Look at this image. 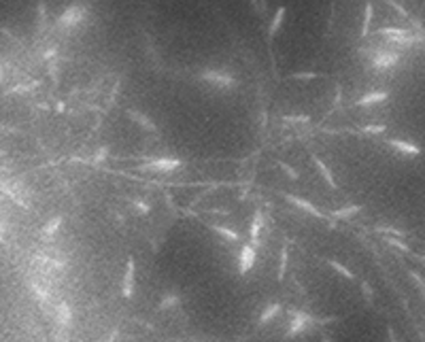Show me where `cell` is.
I'll return each instance as SVG.
<instances>
[{
    "instance_id": "35",
    "label": "cell",
    "mask_w": 425,
    "mask_h": 342,
    "mask_svg": "<svg viewBox=\"0 0 425 342\" xmlns=\"http://www.w3.org/2000/svg\"><path fill=\"white\" fill-rule=\"evenodd\" d=\"M389 342H398V338H396V332L389 327Z\"/></svg>"
},
{
    "instance_id": "9",
    "label": "cell",
    "mask_w": 425,
    "mask_h": 342,
    "mask_svg": "<svg viewBox=\"0 0 425 342\" xmlns=\"http://www.w3.org/2000/svg\"><path fill=\"white\" fill-rule=\"evenodd\" d=\"M285 200H287L289 204H293V206H298V209H302L304 212H308V215H315V217H321V219L325 217L323 212L317 209V206L311 204V202H308V200H304V198H298V196H293V193H285Z\"/></svg>"
},
{
    "instance_id": "23",
    "label": "cell",
    "mask_w": 425,
    "mask_h": 342,
    "mask_svg": "<svg viewBox=\"0 0 425 342\" xmlns=\"http://www.w3.org/2000/svg\"><path fill=\"white\" fill-rule=\"evenodd\" d=\"M385 242H387L389 247H394V249H400V251H404V253H408V255L413 253V251H410V247H408V244H406V242H402L400 238H396V236H387V238H385Z\"/></svg>"
},
{
    "instance_id": "31",
    "label": "cell",
    "mask_w": 425,
    "mask_h": 342,
    "mask_svg": "<svg viewBox=\"0 0 425 342\" xmlns=\"http://www.w3.org/2000/svg\"><path fill=\"white\" fill-rule=\"evenodd\" d=\"M387 2H389V6H394V11H396V13H400V15H402L404 19H410V15H408L406 11H404V6H402V4H398L396 0H387ZM410 22H413V19H410Z\"/></svg>"
},
{
    "instance_id": "7",
    "label": "cell",
    "mask_w": 425,
    "mask_h": 342,
    "mask_svg": "<svg viewBox=\"0 0 425 342\" xmlns=\"http://www.w3.org/2000/svg\"><path fill=\"white\" fill-rule=\"evenodd\" d=\"M255 263V247L253 244H242L240 249V257H238V272L240 274H247Z\"/></svg>"
},
{
    "instance_id": "26",
    "label": "cell",
    "mask_w": 425,
    "mask_h": 342,
    "mask_svg": "<svg viewBox=\"0 0 425 342\" xmlns=\"http://www.w3.org/2000/svg\"><path fill=\"white\" fill-rule=\"evenodd\" d=\"M285 124H308L311 117L308 115H287V117H283Z\"/></svg>"
},
{
    "instance_id": "17",
    "label": "cell",
    "mask_w": 425,
    "mask_h": 342,
    "mask_svg": "<svg viewBox=\"0 0 425 342\" xmlns=\"http://www.w3.org/2000/svg\"><path fill=\"white\" fill-rule=\"evenodd\" d=\"M57 321H60V325H64V327H68L70 321H73V313H70V306L66 302H60V304H57Z\"/></svg>"
},
{
    "instance_id": "20",
    "label": "cell",
    "mask_w": 425,
    "mask_h": 342,
    "mask_svg": "<svg viewBox=\"0 0 425 342\" xmlns=\"http://www.w3.org/2000/svg\"><path fill=\"white\" fill-rule=\"evenodd\" d=\"M287 262H289V247L285 244V247L281 249V262H279V272H276V279L283 281L285 279V272H287Z\"/></svg>"
},
{
    "instance_id": "18",
    "label": "cell",
    "mask_w": 425,
    "mask_h": 342,
    "mask_svg": "<svg viewBox=\"0 0 425 342\" xmlns=\"http://www.w3.org/2000/svg\"><path fill=\"white\" fill-rule=\"evenodd\" d=\"M179 304H181V295H179V293H168V295H164V298L159 300L158 308H159V311H168V308H175Z\"/></svg>"
},
{
    "instance_id": "12",
    "label": "cell",
    "mask_w": 425,
    "mask_h": 342,
    "mask_svg": "<svg viewBox=\"0 0 425 342\" xmlns=\"http://www.w3.org/2000/svg\"><path fill=\"white\" fill-rule=\"evenodd\" d=\"M387 92H370V94H366V96H362L357 102H355V106H372V105H378V102H385L387 100Z\"/></svg>"
},
{
    "instance_id": "13",
    "label": "cell",
    "mask_w": 425,
    "mask_h": 342,
    "mask_svg": "<svg viewBox=\"0 0 425 342\" xmlns=\"http://www.w3.org/2000/svg\"><path fill=\"white\" fill-rule=\"evenodd\" d=\"M209 228H211L212 232H217L219 236H223L225 240H230V242H238V240H240V234H238V232H234L232 228H228V225H221V223H211Z\"/></svg>"
},
{
    "instance_id": "19",
    "label": "cell",
    "mask_w": 425,
    "mask_h": 342,
    "mask_svg": "<svg viewBox=\"0 0 425 342\" xmlns=\"http://www.w3.org/2000/svg\"><path fill=\"white\" fill-rule=\"evenodd\" d=\"M359 210H362L359 204H351V206H343V209H338V210H332V215L338 217V219H349L353 215H357Z\"/></svg>"
},
{
    "instance_id": "29",
    "label": "cell",
    "mask_w": 425,
    "mask_h": 342,
    "mask_svg": "<svg viewBox=\"0 0 425 342\" xmlns=\"http://www.w3.org/2000/svg\"><path fill=\"white\" fill-rule=\"evenodd\" d=\"M362 132L366 134H383L385 132V126L383 124H372V126H364Z\"/></svg>"
},
{
    "instance_id": "34",
    "label": "cell",
    "mask_w": 425,
    "mask_h": 342,
    "mask_svg": "<svg viewBox=\"0 0 425 342\" xmlns=\"http://www.w3.org/2000/svg\"><path fill=\"white\" fill-rule=\"evenodd\" d=\"M134 206H136V209H140V212H149V204H145V202H140V200H134Z\"/></svg>"
},
{
    "instance_id": "1",
    "label": "cell",
    "mask_w": 425,
    "mask_h": 342,
    "mask_svg": "<svg viewBox=\"0 0 425 342\" xmlns=\"http://www.w3.org/2000/svg\"><path fill=\"white\" fill-rule=\"evenodd\" d=\"M89 17V4L85 0H75V2H70L66 9L60 13V17H57V28L60 30H75L79 28V26L85 24V19Z\"/></svg>"
},
{
    "instance_id": "6",
    "label": "cell",
    "mask_w": 425,
    "mask_h": 342,
    "mask_svg": "<svg viewBox=\"0 0 425 342\" xmlns=\"http://www.w3.org/2000/svg\"><path fill=\"white\" fill-rule=\"evenodd\" d=\"M134 276H136V263H134V257H128L124 281H121V295H124V298H132V293H134Z\"/></svg>"
},
{
    "instance_id": "30",
    "label": "cell",
    "mask_w": 425,
    "mask_h": 342,
    "mask_svg": "<svg viewBox=\"0 0 425 342\" xmlns=\"http://www.w3.org/2000/svg\"><path fill=\"white\" fill-rule=\"evenodd\" d=\"M276 166H279V168H281L283 172H285V174H287V177L292 179V181H295V179H298V172H295V170L292 168V166H287L285 162H276Z\"/></svg>"
},
{
    "instance_id": "32",
    "label": "cell",
    "mask_w": 425,
    "mask_h": 342,
    "mask_svg": "<svg viewBox=\"0 0 425 342\" xmlns=\"http://www.w3.org/2000/svg\"><path fill=\"white\" fill-rule=\"evenodd\" d=\"M362 291H364L366 298H368V302L374 300V293H372V287H370V283H368V281H364V283H362Z\"/></svg>"
},
{
    "instance_id": "15",
    "label": "cell",
    "mask_w": 425,
    "mask_h": 342,
    "mask_svg": "<svg viewBox=\"0 0 425 342\" xmlns=\"http://www.w3.org/2000/svg\"><path fill=\"white\" fill-rule=\"evenodd\" d=\"M279 313H281V304L279 302H274V304H270L268 308H264V313L260 315V321L257 323L260 325H266V323H270L274 317H279Z\"/></svg>"
},
{
    "instance_id": "11",
    "label": "cell",
    "mask_w": 425,
    "mask_h": 342,
    "mask_svg": "<svg viewBox=\"0 0 425 342\" xmlns=\"http://www.w3.org/2000/svg\"><path fill=\"white\" fill-rule=\"evenodd\" d=\"M262 228H264V215H262V210H255L253 221L249 225V238H251V244H253V247H257V242H260Z\"/></svg>"
},
{
    "instance_id": "28",
    "label": "cell",
    "mask_w": 425,
    "mask_h": 342,
    "mask_svg": "<svg viewBox=\"0 0 425 342\" xmlns=\"http://www.w3.org/2000/svg\"><path fill=\"white\" fill-rule=\"evenodd\" d=\"M408 274H410V279H413V281H415V285H417V287H419V289H421V293H423V298H425V281H423V276H421V274H417V272H415V270H410V272H408Z\"/></svg>"
},
{
    "instance_id": "33",
    "label": "cell",
    "mask_w": 425,
    "mask_h": 342,
    "mask_svg": "<svg viewBox=\"0 0 425 342\" xmlns=\"http://www.w3.org/2000/svg\"><path fill=\"white\" fill-rule=\"evenodd\" d=\"M317 73H295L292 75V79H317Z\"/></svg>"
},
{
    "instance_id": "24",
    "label": "cell",
    "mask_w": 425,
    "mask_h": 342,
    "mask_svg": "<svg viewBox=\"0 0 425 342\" xmlns=\"http://www.w3.org/2000/svg\"><path fill=\"white\" fill-rule=\"evenodd\" d=\"M372 13H374V9H372V2L366 4V13H364V24H362V38H366V34H368V28H370V22H372Z\"/></svg>"
},
{
    "instance_id": "25",
    "label": "cell",
    "mask_w": 425,
    "mask_h": 342,
    "mask_svg": "<svg viewBox=\"0 0 425 342\" xmlns=\"http://www.w3.org/2000/svg\"><path fill=\"white\" fill-rule=\"evenodd\" d=\"M376 232H381V234H389V236H406L404 234V230H398V228H391V225H378Z\"/></svg>"
},
{
    "instance_id": "36",
    "label": "cell",
    "mask_w": 425,
    "mask_h": 342,
    "mask_svg": "<svg viewBox=\"0 0 425 342\" xmlns=\"http://www.w3.org/2000/svg\"><path fill=\"white\" fill-rule=\"evenodd\" d=\"M251 4H253V6H255V9H257V11H260V13H262V4H260V0H251Z\"/></svg>"
},
{
    "instance_id": "5",
    "label": "cell",
    "mask_w": 425,
    "mask_h": 342,
    "mask_svg": "<svg viewBox=\"0 0 425 342\" xmlns=\"http://www.w3.org/2000/svg\"><path fill=\"white\" fill-rule=\"evenodd\" d=\"M313 325H315V317H313V315H308L304 311H293L285 336L287 338H295V336H300V334H304L306 330H311Z\"/></svg>"
},
{
    "instance_id": "10",
    "label": "cell",
    "mask_w": 425,
    "mask_h": 342,
    "mask_svg": "<svg viewBox=\"0 0 425 342\" xmlns=\"http://www.w3.org/2000/svg\"><path fill=\"white\" fill-rule=\"evenodd\" d=\"M128 117H130L134 124H138L140 128H143V130H147V132H156V130H158V126L153 124V121L147 117V115H143L140 111H136V108H130V111H128Z\"/></svg>"
},
{
    "instance_id": "4",
    "label": "cell",
    "mask_w": 425,
    "mask_h": 342,
    "mask_svg": "<svg viewBox=\"0 0 425 342\" xmlns=\"http://www.w3.org/2000/svg\"><path fill=\"white\" fill-rule=\"evenodd\" d=\"M183 166L181 158H170V156H159V158H147V162L140 164L143 170L151 172H172Z\"/></svg>"
},
{
    "instance_id": "2",
    "label": "cell",
    "mask_w": 425,
    "mask_h": 342,
    "mask_svg": "<svg viewBox=\"0 0 425 342\" xmlns=\"http://www.w3.org/2000/svg\"><path fill=\"white\" fill-rule=\"evenodd\" d=\"M198 79L209 83L211 87H217V89H236L238 87L236 77L232 73H228V70H221V68H204V70H200Z\"/></svg>"
},
{
    "instance_id": "27",
    "label": "cell",
    "mask_w": 425,
    "mask_h": 342,
    "mask_svg": "<svg viewBox=\"0 0 425 342\" xmlns=\"http://www.w3.org/2000/svg\"><path fill=\"white\" fill-rule=\"evenodd\" d=\"M106 156H108V147H100V149L92 156V164H102L106 159Z\"/></svg>"
},
{
    "instance_id": "14",
    "label": "cell",
    "mask_w": 425,
    "mask_h": 342,
    "mask_svg": "<svg viewBox=\"0 0 425 342\" xmlns=\"http://www.w3.org/2000/svg\"><path fill=\"white\" fill-rule=\"evenodd\" d=\"M311 159H313V164H315V166H317V168H319L321 177L325 179V183L330 185L332 189H338V183H336V181H334V174H332L330 170H327V166H325L323 162H321V158H319V156H315V153H313V158H311Z\"/></svg>"
},
{
    "instance_id": "3",
    "label": "cell",
    "mask_w": 425,
    "mask_h": 342,
    "mask_svg": "<svg viewBox=\"0 0 425 342\" xmlns=\"http://www.w3.org/2000/svg\"><path fill=\"white\" fill-rule=\"evenodd\" d=\"M400 60H402V53L396 49H374L370 55V64L376 70H389V68L398 66Z\"/></svg>"
},
{
    "instance_id": "21",
    "label": "cell",
    "mask_w": 425,
    "mask_h": 342,
    "mask_svg": "<svg viewBox=\"0 0 425 342\" xmlns=\"http://www.w3.org/2000/svg\"><path fill=\"white\" fill-rule=\"evenodd\" d=\"M325 262H327V266H332V268L336 270L338 274H343L345 279H349V281H353V279H355V274H353V272H351V270L346 268V266H343V263H340L338 260H325Z\"/></svg>"
},
{
    "instance_id": "8",
    "label": "cell",
    "mask_w": 425,
    "mask_h": 342,
    "mask_svg": "<svg viewBox=\"0 0 425 342\" xmlns=\"http://www.w3.org/2000/svg\"><path fill=\"white\" fill-rule=\"evenodd\" d=\"M387 145L391 149H396L398 153H404V156H421V147L415 143H408V140H400V138H389Z\"/></svg>"
},
{
    "instance_id": "16",
    "label": "cell",
    "mask_w": 425,
    "mask_h": 342,
    "mask_svg": "<svg viewBox=\"0 0 425 342\" xmlns=\"http://www.w3.org/2000/svg\"><path fill=\"white\" fill-rule=\"evenodd\" d=\"M285 6H279V11H276V15H274V19H272V24H270V28H268V38L272 41V38L276 36V32H279V28L283 26V19H285Z\"/></svg>"
},
{
    "instance_id": "37",
    "label": "cell",
    "mask_w": 425,
    "mask_h": 342,
    "mask_svg": "<svg viewBox=\"0 0 425 342\" xmlns=\"http://www.w3.org/2000/svg\"><path fill=\"white\" fill-rule=\"evenodd\" d=\"M410 255H413V257H415V260H421V262L425 263V255H421V253H410Z\"/></svg>"
},
{
    "instance_id": "22",
    "label": "cell",
    "mask_w": 425,
    "mask_h": 342,
    "mask_svg": "<svg viewBox=\"0 0 425 342\" xmlns=\"http://www.w3.org/2000/svg\"><path fill=\"white\" fill-rule=\"evenodd\" d=\"M60 225H62V215H57V217L51 219V221L45 223V228H43V236H53L55 232L60 230Z\"/></svg>"
}]
</instances>
